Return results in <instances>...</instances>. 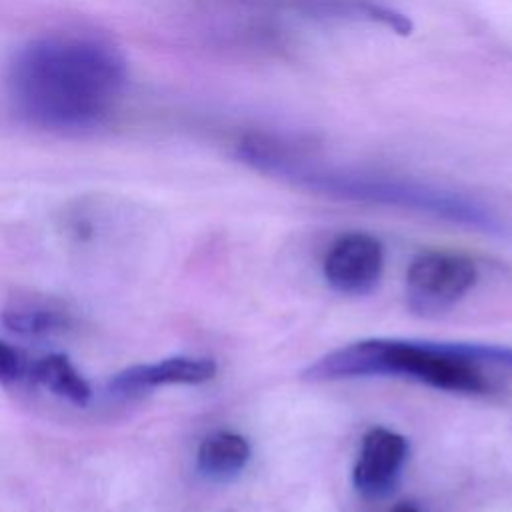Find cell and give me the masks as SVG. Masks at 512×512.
Instances as JSON below:
<instances>
[{
  "instance_id": "6",
  "label": "cell",
  "mask_w": 512,
  "mask_h": 512,
  "mask_svg": "<svg viewBox=\"0 0 512 512\" xmlns=\"http://www.w3.org/2000/svg\"><path fill=\"white\" fill-rule=\"evenodd\" d=\"M408 456V442L402 434L388 428H372L360 448L352 480L358 492L370 498L390 494L400 478Z\"/></svg>"
},
{
  "instance_id": "9",
  "label": "cell",
  "mask_w": 512,
  "mask_h": 512,
  "mask_svg": "<svg viewBox=\"0 0 512 512\" xmlns=\"http://www.w3.org/2000/svg\"><path fill=\"white\" fill-rule=\"evenodd\" d=\"M2 322L8 330L20 336L42 338L64 332L72 324V316L66 308L54 302L26 300L8 306L2 312Z\"/></svg>"
},
{
  "instance_id": "12",
  "label": "cell",
  "mask_w": 512,
  "mask_h": 512,
  "mask_svg": "<svg viewBox=\"0 0 512 512\" xmlns=\"http://www.w3.org/2000/svg\"><path fill=\"white\" fill-rule=\"evenodd\" d=\"M366 12H368L374 20H380V22H384L386 26H390V28H392L394 32H398V34H410V30H412L410 20H408L404 14L394 12V10H390V8H382V6L370 4V6H366Z\"/></svg>"
},
{
  "instance_id": "5",
  "label": "cell",
  "mask_w": 512,
  "mask_h": 512,
  "mask_svg": "<svg viewBox=\"0 0 512 512\" xmlns=\"http://www.w3.org/2000/svg\"><path fill=\"white\" fill-rule=\"evenodd\" d=\"M384 270L382 244L366 232L340 236L326 254L324 278L340 294L364 296L372 292Z\"/></svg>"
},
{
  "instance_id": "4",
  "label": "cell",
  "mask_w": 512,
  "mask_h": 512,
  "mask_svg": "<svg viewBox=\"0 0 512 512\" xmlns=\"http://www.w3.org/2000/svg\"><path fill=\"white\" fill-rule=\"evenodd\" d=\"M478 270L460 254L424 252L406 272V302L416 314H440L464 298L476 284Z\"/></svg>"
},
{
  "instance_id": "11",
  "label": "cell",
  "mask_w": 512,
  "mask_h": 512,
  "mask_svg": "<svg viewBox=\"0 0 512 512\" xmlns=\"http://www.w3.org/2000/svg\"><path fill=\"white\" fill-rule=\"evenodd\" d=\"M22 370H24V362L18 350L0 340V382L16 380L22 374Z\"/></svg>"
},
{
  "instance_id": "3",
  "label": "cell",
  "mask_w": 512,
  "mask_h": 512,
  "mask_svg": "<svg viewBox=\"0 0 512 512\" xmlns=\"http://www.w3.org/2000/svg\"><path fill=\"white\" fill-rule=\"evenodd\" d=\"M494 370L512 372V346L366 338L320 356L302 372V378L326 382L362 376H402L438 390L486 394L494 388Z\"/></svg>"
},
{
  "instance_id": "13",
  "label": "cell",
  "mask_w": 512,
  "mask_h": 512,
  "mask_svg": "<svg viewBox=\"0 0 512 512\" xmlns=\"http://www.w3.org/2000/svg\"><path fill=\"white\" fill-rule=\"evenodd\" d=\"M392 512H420V510H418V506L412 504V502H400V504H396V506L392 508Z\"/></svg>"
},
{
  "instance_id": "8",
  "label": "cell",
  "mask_w": 512,
  "mask_h": 512,
  "mask_svg": "<svg viewBox=\"0 0 512 512\" xmlns=\"http://www.w3.org/2000/svg\"><path fill=\"white\" fill-rule=\"evenodd\" d=\"M250 458V444L242 434L218 430L206 436L196 454L202 476L210 480H230L244 470Z\"/></svg>"
},
{
  "instance_id": "10",
  "label": "cell",
  "mask_w": 512,
  "mask_h": 512,
  "mask_svg": "<svg viewBox=\"0 0 512 512\" xmlns=\"http://www.w3.org/2000/svg\"><path fill=\"white\" fill-rule=\"evenodd\" d=\"M30 376L34 382H38L52 394L80 408L88 406L92 398L90 384L84 380V376L76 370V366L64 354H48L38 358L32 364Z\"/></svg>"
},
{
  "instance_id": "1",
  "label": "cell",
  "mask_w": 512,
  "mask_h": 512,
  "mask_svg": "<svg viewBox=\"0 0 512 512\" xmlns=\"http://www.w3.org/2000/svg\"><path fill=\"white\" fill-rule=\"evenodd\" d=\"M124 86V58L100 40L76 36L30 42L14 56L8 74L16 112L56 132H84L106 122Z\"/></svg>"
},
{
  "instance_id": "2",
  "label": "cell",
  "mask_w": 512,
  "mask_h": 512,
  "mask_svg": "<svg viewBox=\"0 0 512 512\" xmlns=\"http://www.w3.org/2000/svg\"><path fill=\"white\" fill-rule=\"evenodd\" d=\"M238 156L264 174L326 196L396 206L482 230L486 234H506V224L498 218V214L470 196L414 180L320 166L272 136H246L238 144Z\"/></svg>"
},
{
  "instance_id": "7",
  "label": "cell",
  "mask_w": 512,
  "mask_h": 512,
  "mask_svg": "<svg viewBox=\"0 0 512 512\" xmlns=\"http://www.w3.org/2000/svg\"><path fill=\"white\" fill-rule=\"evenodd\" d=\"M216 362L206 356H170L120 370L108 382L118 396H140L166 384H202L216 376Z\"/></svg>"
}]
</instances>
